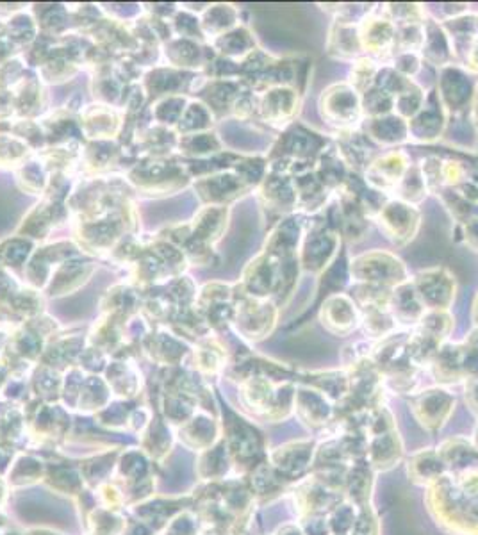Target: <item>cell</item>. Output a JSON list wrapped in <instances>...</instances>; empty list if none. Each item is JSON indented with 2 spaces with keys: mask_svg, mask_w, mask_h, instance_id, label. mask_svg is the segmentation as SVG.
<instances>
[{
  "mask_svg": "<svg viewBox=\"0 0 478 535\" xmlns=\"http://www.w3.org/2000/svg\"><path fill=\"white\" fill-rule=\"evenodd\" d=\"M409 168V156L402 150H391L371 161V165L364 170V182L371 190L379 191L380 195H391L400 186Z\"/></svg>",
  "mask_w": 478,
  "mask_h": 535,
  "instance_id": "52a82bcc",
  "label": "cell"
},
{
  "mask_svg": "<svg viewBox=\"0 0 478 535\" xmlns=\"http://www.w3.org/2000/svg\"><path fill=\"white\" fill-rule=\"evenodd\" d=\"M395 193H398V200L413 204L416 206L423 198L427 197V184L423 181V175L420 172V166L416 168H409V172L405 173L404 179L400 182V186L396 188Z\"/></svg>",
  "mask_w": 478,
  "mask_h": 535,
  "instance_id": "ac0fdd59",
  "label": "cell"
},
{
  "mask_svg": "<svg viewBox=\"0 0 478 535\" xmlns=\"http://www.w3.org/2000/svg\"><path fill=\"white\" fill-rule=\"evenodd\" d=\"M341 236L330 227L329 223H314L304 231V238L298 250L300 270L307 273H323L338 256Z\"/></svg>",
  "mask_w": 478,
  "mask_h": 535,
  "instance_id": "3957f363",
  "label": "cell"
},
{
  "mask_svg": "<svg viewBox=\"0 0 478 535\" xmlns=\"http://www.w3.org/2000/svg\"><path fill=\"white\" fill-rule=\"evenodd\" d=\"M359 38L363 52L379 65L388 66L395 54L396 25L389 18L368 15L359 24Z\"/></svg>",
  "mask_w": 478,
  "mask_h": 535,
  "instance_id": "ba28073f",
  "label": "cell"
},
{
  "mask_svg": "<svg viewBox=\"0 0 478 535\" xmlns=\"http://www.w3.org/2000/svg\"><path fill=\"white\" fill-rule=\"evenodd\" d=\"M473 113H475V125H477V132H478V84L477 88H475V99H473Z\"/></svg>",
  "mask_w": 478,
  "mask_h": 535,
  "instance_id": "44dd1931",
  "label": "cell"
},
{
  "mask_svg": "<svg viewBox=\"0 0 478 535\" xmlns=\"http://www.w3.org/2000/svg\"><path fill=\"white\" fill-rule=\"evenodd\" d=\"M436 93L446 116H457L473 106L475 86L461 65H448L441 68Z\"/></svg>",
  "mask_w": 478,
  "mask_h": 535,
  "instance_id": "5b68a950",
  "label": "cell"
},
{
  "mask_svg": "<svg viewBox=\"0 0 478 535\" xmlns=\"http://www.w3.org/2000/svg\"><path fill=\"white\" fill-rule=\"evenodd\" d=\"M375 222L379 223L380 231L386 234L391 243H395L396 247H405L420 231L421 213L418 207L396 198L380 207Z\"/></svg>",
  "mask_w": 478,
  "mask_h": 535,
  "instance_id": "277c9868",
  "label": "cell"
},
{
  "mask_svg": "<svg viewBox=\"0 0 478 535\" xmlns=\"http://www.w3.org/2000/svg\"><path fill=\"white\" fill-rule=\"evenodd\" d=\"M366 136L382 147H396L409 140V122L395 113L366 118Z\"/></svg>",
  "mask_w": 478,
  "mask_h": 535,
  "instance_id": "4fadbf2b",
  "label": "cell"
},
{
  "mask_svg": "<svg viewBox=\"0 0 478 535\" xmlns=\"http://www.w3.org/2000/svg\"><path fill=\"white\" fill-rule=\"evenodd\" d=\"M380 72V65L375 59L363 56V58L355 59L352 70H350V79L348 84L354 88L359 95H363L370 90L371 86L375 84V79Z\"/></svg>",
  "mask_w": 478,
  "mask_h": 535,
  "instance_id": "e0dca14e",
  "label": "cell"
},
{
  "mask_svg": "<svg viewBox=\"0 0 478 535\" xmlns=\"http://www.w3.org/2000/svg\"><path fill=\"white\" fill-rule=\"evenodd\" d=\"M459 225L464 231V241L468 247L478 250V204L471 207L470 213L462 218Z\"/></svg>",
  "mask_w": 478,
  "mask_h": 535,
  "instance_id": "d6986e66",
  "label": "cell"
},
{
  "mask_svg": "<svg viewBox=\"0 0 478 535\" xmlns=\"http://www.w3.org/2000/svg\"><path fill=\"white\" fill-rule=\"evenodd\" d=\"M327 50L330 56L338 59H354L355 61V59L363 58L359 25L336 20L330 27Z\"/></svg>",
  "mask_w": 478,
  "mask_h": 535,
  "instance_id": "2e32d148",
  "label": "cell"
},
{
  "mask_svg": "<svg viewBox=\"0 0 478 535\" xmlns=\"http://www.w3.org/2000/svg\"><path fill=\"white\" fill-rule=\"evenodd\" d=\"M264 116L275 125L293 124L300 113V91L289 86L273 88L263 104Z\"/></svg>",
  "mask_w": 478,
  "mask_h": 535,
  "instance_id": "7c38bea8",
  "label": "cell"
},
{
  "mask_svg": "<svg viewBox=\"0 0 478 535\" xmlns=\"http://www.w3.org/2000/svg\"><path fill=\"white\" fill-rule=\"evenodd\" d=\"M461 66H464L471 74H478V36L471 43L470 49L466 50Z\"/></svg>",
  "mask_w": 478,
  "mask_h": 535,
  "instance_id": "ffe728a7",
  "label": "cell"
},
{
  "mask_svg": "<svg viewBox=\"0 0 478 535\" xmlns=\"http://www.w3.org/2000/svg\"><path fill=\"white\" fill-rule=\"evenodd\" d=\"M354 284H370L380 288L395 289L409 279V273L402 259L386 250H373L357 256L348 266Z\"/></svg>",
  "mask_w": 478,
  "mask_h": 535,
  "instance_id": "6da1fadb",
  "label": "cell"
},
{
  "mask_svg": "<svg viewBox=\"0 0 478 535\" xmlns=\"http://www.w3.org/2000/svg\"><path fill=\"white\" fill-rule=\"evenodd\" d=\"M421 59L439 68L454 65L455 58L450 40L446 36L443 25L436 22L434 18L425 20V43L421 49Z\"/></svg>",
  "mask_w": 478,
  "mask_h": 535,
  "instance_id": "9a60e30c",
  "label": "cell"
},
{
  "mask_svg": "<svg viewBox=\"0 0 478 535\" xmlns=\"http://www.w3.org/2000/svg\"><path fill=\"white\" fill-rule=\"evenodd\" d=\"M411 282L427 311H448L454 304L457 282L446 268L423 270Z\"/></svg>",
  "mask_w": 478,
  "mask_h": 535,
  "instance_id": "8992f818",
  "label": "cell"
},
{
  "mask_svg": "<svg viewBox=\"0 0 478 535\" xmlns=\"http://www.w3.org/2000/svg\"><path fill=\"white\" fill-rule=\"evenodd\" d=\"M370 138L363 132H339L338 152L348 170L364 172L373 161V147Z\"/></svg>",
  "mask_w": 478,
  "mask_h": 535,
  "instance_id": "5bb4252c",
  "label": "cell"
},
{
  "mask_svg": "<svg viewBox=\"0 0 478 535\" xmlns=\"http://www.w3.org/2000/svg\"><path fill=\"white\" fill-rule=\"evenodd\" d=\"M473 320H475V323L478 325V295L477 298H475V304H473Z\"/></svg>",
  "mask_w": 478,
  "mask_h": 535,
  "instance_id": "7402d4cb",
  "label": "cell"
},
{
  "mask_svg": "<svg viewBox=\"0 0 478 535\" xmlns=\"http://www.w3.org/2000/svg\"><path fill=\"white\" fill-rule=\"evenodd\" d=\"M323 120L339 132L359 131L363 124V100L348 83H336L318 100Z\"/></svg>",
  "mask_w": 478,
  "mask_h": 535,
  "instance_id": "7a4b0ae2",
  "label": "cell"
},
{
  "mask_svg": "<svg viewBox=\"0 0 478 535\" xmlns=\"http://www.w3.org/2000/svg\"><path fill=\"white\" fill-rule=\"evenodd\" d=\"M477 33H478V17H477Z\"/></svg>",
  "mask_w": 478,
  "mask_h": 535,
  "instance_id": "603a6c76",
  "label": "cell"
},
{
  "mask_svg": "<svg viewBox=\"0 0 478 535\" xmlns=\"http://www.w3.org/2000/svg\"><path fill=\"white\" fill-rule=\"evenodd\" d=\"M446 118L448 116L437 99L436 91H430L420 113L409 120V140L434 143L445 131Z\"/></svg>",
  "mask_w": 478,
  "mask_h": 535,
  "instance_id": "30bf717a",
  "label": "cell"
},
{
  "mask_svg": "<svg viewBox=\"0 0 478 535\" xmlns=\"http://www.w3.org/2000/svg\"><path fill=\"white\" fill-rule=\"evenodd\" d=\"M323 327L332 334L347 336L361 325V311L350 295H332L322 305Z\"/></svg>",
  "mask_w": 478,
  "mask_h": 535,
  "instance_id": "9c48e42d",
  "label": "cell"
},
{
  "mask_svg": "<svg viewBox=\"0 0 478 535\" xmlns=\"http://www.w3.org/2000/svg\"><path fill=\"white\" fill-rule=\"evenodd\" d=\"M389 313L393 314L398 325L414 327L420 323L427 309L421 304L420 297L414 289L413 282L407 280L404 284L396 286L389 297Z\"/></svg>",
  "mask_w": 478,
  "mask_h": 535,
  "instance_id": "8fae6325",
  "label": "cell"
}]
</instances>
